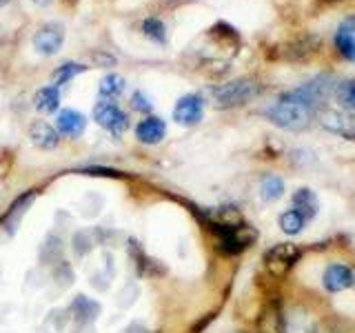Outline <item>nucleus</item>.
<instances>
[{
  "instance_id": "ddd939ff",
  "label": "nucleus",
  "mask_w": 355,
  "mask_h": 333,
  "mask_svg": "<svg viewBox=\"0 0 355 333\" xmlns=\"http://www.w3.org/2000/svg\"><path fill=\"white\" fill-rule=\"evenodd\" d=\"M164 133H166L164 122L155 116L144 118L142 122H138V127H136V136L144 144H158L164 138Z\"/></svg>"
},
{
  "instance_id": "f8f14e48",
  "label": "nucleus",
  "mask_w": 355,
  "mask_h": 333,
  "mask_svg": "<svg viewBox=\"0 0 355 333\" xmlns=\"http://www.w3.org/2000/svg\"><path fill=\"white\" fill-rule=\"evenodd\" d=\"M69 311H71V316L76 320V325H92V322L100 314V305L96 302V300L87 298V296H76Z\"/></svg>"
},
{
  "instance_id": "b1692460",
  "label": "nucleus",
  "mask_w": 355,
  "mask_h": 333,
  "mask_svg": "<svg viewBox=\"0 0 355 333\" xmlns=\"http://www.w3.org/2000/svg\"><path fill=\"white\" fill-rule=\"evenodd\" d=\"M100 96H120L125 92V78L118 76V74H109L105 76L103 80H100V87H98Z\"/></svg>"
},
{
  "instance_id": "cd10ccee",
  "label": "nucleus",
  "mask_w": 355,
  "mask_h": 333,
  "mask_svg": "<svg viewBox=\"0 0 355 333\" xmlns=\"http://www.w3.org/2000/svg\"><path fill=\"white\" fill-rule=\"evenodd\" d=\"M53 280L58 282V287H71L73 284V269L71 264L67 260L55 262V269H53Z\"/></svg>"
},
{
  "instance_id": "f3484780",
  "label": "nucleus",
  "mask_w": 355,
  "mask_h": 333,
  "mask_svg": "<svg viewBox=\"0 0 355 333\" xmlns=\"http://www.w3.org/2000/svg\"><path fill=\"white\" fill-rule=\"evenodd\" d=\"M351 278H353V273L344 264H331L324 273V287L329 289V291L338 293V291H342V289L351 287Z\"/></svg>"
},
{
  "instance_id": "4468645a",
  "label": "nucleus",
  "mask_w": 355,
  "mask_h": 333,
  "mask_svg": "<svg viewBox=\"0 0 355 333\" xmlns=\"http://www.w3.org/2000/svg\"><path fill=\"white\" fill-rule=\"evenodd\" d=\"M31 142L36 144L38 149H53L58 147V131H55L49 122L44 120H36L29 129Z\"/></svg>"
},
{
  "instance_id": "a211bd4d",
  "label": "nucleus",
  "mask_w": 355,
  "mask_h": 333,
  "mask_svg": "<svg viewBox=\"0 0 355 333\" xmlns=\"http://www.w3.org/2000/svg\"><path fill=\"white\" fill-rule=\"evenodd\" d=\"M318 207H320L318 198L311 189H297V191L293 194V209L300 211V214L304 216V220L313 218L318 214Z\"/></svg>"
},
{
  "instance_id": "c85d7f7f",
  "label": "nucleus",
  "mask_w": 355,
  "mask_h": 333,
  "mask_svg": "<svg viewBox=\"0 0 355 333\" xmlns=\"http://www.w3.org/2000/svg\"><path fill=\"white\" fill-rule=\"evenodd\" d=\"M338 89V98L342 100L349 109H355V80H347L336 87Z\"/></svg>"
},
{
  "instance_id": "72a5a7b5",
  "label": "nucleus",
  "mask_w": 355,
  "mask_h": 333,
  "mask_svg": "<svg viewBox=\"0 0 355 333\" xmlns=\"http://www.w3.org/2000/svg\"><path fill=\"white\" fill-rule=\"evenodd\" d=\"M7 3V0H0V5H5Z\"/></svg>"
},
{
  "instance_id": "0eeeda50",
  "label": "nucleus",
  "mask_w": 355,
  "mask_h": 333,
  "mask_svg": "<svg viewBox=\"0 0 355 333\" xmlns=\"http://www.w3.org/2000/svg\"><path fill=\"white\" fill-rule=\"evenodd\" d=\"M202 114H205V100L202 96L198 94H189V96H182L178 100V105L173 109V120L178 125H198L200 120H202Z\"/></svg>"
},
{
  "instance_id": "473e14b6",
  "label": "nucleus",
  "mask_w": 355,
  "mask_h": 333,
  "mask_svg": "<svg viewBox=\"0 0 355 333\" xmlns=\"http://www.w3.org/2000/svg\"><path fill=\"white\" fill-rule=\"evenodd\" d=\"M351 284H355V273H353V278H351Z\"/></svg>"
},
{
  "instance_id": "2eb2a0df",
  "label": "nucleus",
  "mask_w": 355,
  "mask_h": 333,
  "mask_svg": "<svg viewBox=\"0 0 355 333\" xmlns=\"http://www.w3.org/2000/svg\"><path fill=\"white\" fill-rule=\"evenodd\" d=\"M85 127H87V120L83 114H78V111L64 109L58 114V129H60V133H64V136L78 138L85 131Z\"/></svg>"
},
{
  "instance_id": "9d476101",
  "label": "nucleus",
  "mask_w": 355,
  "mask_h": 333,
  "mask_svg": "<svg viewBox=\"0 0 355 333\" xmlns=\"http://www.w3.org/2000/svg\"><path fill=\"white\" fill-rule=\"evenodd\" d=\"M62 40H64V29L60 25H44L36 33L33 44H36V49L40 53L53 56V53H58V49L62 47Z\"/></svg>"
},
{
  "instance_id": "6e6552de",
  "label": "nucleus",
  "mask_w": 355,
  "mask_h": 333,
  "mask_svg": "<svg viewBox=\"0 0 355 333\" xmlns=\"http://www.w3.org/2000/svg\"><path fill=\"white\" fill-rule=\"evenodd\" d=\"M33 200H36V191H27V194L18 196L14 203L9 205L7 214L3 216V220H0V227H3L9 233V236H14V233L18 231L22 218H25L29 207L33 205Z\"/></svg>"
},
{
  "instance_id": "7ed1b4c3",
  "label": "nucleus",
  "mask_w": 355,
  "mask_h": 333,
  "mask_svg": "<svg viewBox=\"0 0 355 333\" xmlns=\"http://www.w3.org/2000/svg\"><path fill=\"white\" fill-rule=\"evenodd\" d=\"M336 87H338L336 78L329 76V74H322V76H315L313 80H309L306 85L293 89V92L282 94L280 98H284V100H293V103H300V105H304V107H309V109H313V111H315V107H318L320 103H324V100L329 98V94H331Z\"/></svg>"
},
{
  "instance_id": "f257e3e1",
  "label": "nucleus",
  "mask_w": 355,
  "mask_h": 333,
  "mask_svg": "<svg viewBox=\"0 0 355 333\" xmlns=\"http://www.w3.org/2000/svg\"><path fill=\"white\" fill-rule=\"evenodd\" d=\"M209 227H211V231L216 233L220 251L227 253V255H236V253L244 251L255 242V238H258L255 229L251 225H244L242 220H238V222L209 220Z\"/></svg>"
},
{
  "instance_id": "dca6fc26",
  "label": "nucleus",
  "mask_w": 355,
  "mask_h": 333,
  "mask_svg": "<svg viewBox=\"0 0 355 333\" xmlns=\"http://www.w3.org/2000/svg\"><path fill=\"white\" fill-rule=\"evenodd\" d=\"M129 244H131V255L136 258V266H138V273H140V275L151 278V275H162V273H164V269L160 266V262H158V260H153V258H149V255L140 249V244H138L136 240H131Z\"/></svg>"
},
{
  "instance_id": "4be33fe9",
  "label": "nucleus",
  "mask_w": 355,
  "mask_h": 333,
  "mask_svg": "<svg viewBox=\"0 0 355 333\" xmlns=\"http://www.w3.org/2000/svg\"><path fill=\"white\" fill-rule=\"evenodd\" d=\"M304 216L300 214V211L291 209V211H284V214L280 216V229L284 233H288V236H295V233H300L304 229Z\"/></svg>"
},
{
  "instance_id": "423d86ee",
  "label": "nucleus",
  "mask_w": 355,
  "mask_h": 333,
  "mask_svg": "<svg viewBox=\"0 0 355 333\" xmlns=\"http://www.w3.org/2000/svg\"><path fill=\"white\" fill-rule=\"evenodd\" d=\"M94 120L98 122L100 127L109 129L111 133H114V136L125 133L127 127H129V118H127L125 111H122L114 103H107V100H103V103H98L94 107Z\"/></svg>"
},
{
  "instance_id": "1a4fd4ad",
  "label": "nucleus",
  "mask_w": 355,
  "mask_h": 333,
  "mask_svg": "<svg viewBox=\"0 0 355 333\" xmlns=\"http://www.w3.org/2000/svg\"><path fill=\"white\" fill-rule=\"evenodd\" d=\"M320 122L329 131L338 133V136H344V138H349V140L355 138V122H353V118L349 114H344V111H338V109H322Z\"/></svg>"
},
{
  "instance_id": "39448f33",
  "label": "nucleus",
  "mask_w": 355,
  "mask_h": 333,
  "mask_svg": "<svg viewBox=\"0 0 355 333\" xmlns=\"http://www.w3.org/2000/svg\"><path fill=\"white\" fill-rule=\"evenodd\" d=\"M300 255H302V251L293 242L275 244L264 253V264L273 275H284L300 260Z\"/></svg>"
},
{
  "instance_id": "aec40b11",
  "label": "nucleus",
  "mask_w": 355,
  "mask_h": 333,
  "mask_svg": "<svg viewBox=\"0 0 355 333\" xmlns=\"http://www.w3.org/2000/svg\"><path fill=\"white\" fill-rule=\"evenodd\" d=\"M40 260L44 264H55L62 260V240L55 236V233H51V236H47V240H44L40 249Z\"/></svg>"
},
{
  "instance_id": "c756f323",
  "label": "nucleus",
  "mask_w": 355,
  "mask_h": 333,
  "mask_svg": "<svg viewBox=\"0 0 355 333\" xmlns=\"http://www.w3.org/2000/svg\"><path fill=\"white\" fill-rule=\"evenodd\" d=\"M136 300H138V287H136V282H129V284L118 293V307L127 309V307H131L133 302H136Z\"/></svg>"
},
{
  "instance_id": "a878e982",
  "label": "nucleus",
  "mask_w": 355,
  "mask_h": 333,
  "mask_svg": "<svg viewBox=\"0 0 355 333\" xmlns=\"http://www.w3.org/2000/svg\"><path fill=\"white\" fill-rule=\"evenodd\" d=\"M260 331H262V333H286L280 311H277V309H269V311H266L264 318H262Z\"/></svg>"
},
{
  "instance_id": "393cba45",
  "label": "nucleus",
  "mask_w": 355,
  "mask_h": 333,
  "mask_svg": "<svg viewBox=\"0 0 355 333\" xmlns=\"http://www.w3.org/2000/svg\"><path fill=\"white\" fill-rule=\"evenodd\" d=\"M85 69H87V67L78 65V62H64V65H60L58 69L53 71V83H55V87H60V85H67V83L71 80L73 76L83 74Z\"/></svg>"
},
{
  "instance_id": "20e7f679",
  "label": "nucleus",
  "mask_w": 355,
  "mask_h": 333,
  "mask_svg": "<svg viewBox=\"0 0 355 333\" xmlns=\"http://www.w3.org/2000/svg\"><path fill=\"white\" fill-rule=\"evenodd\" d=\"M260 92H262L260 83L251 80V78H242V80H233L229 85L214 89V98L218 107H240L253 100L255 96H260Z\"/></svg>"
},
{
  "instance_id": "9b49d317",
  "label": "nucleus",
  "mask_w": 355,
  "mask_h": 333,
  "mask_svg": "<svg viewBox=\"0 0 355 333\" xmlns=\"http://www.w3.org/2000/svg\"><path fill=\"white\" fill-rule=\"evenodd\" d=\"M336 47L344 58L355 62V16H349L340 22L336 31Z\"/></svg>"
},
{
  "instance_id": "6ab92c4d",
  "label": "nucleus",
  "mask_w": 355,
  "mask_h": 333,
  "mask_svg": "<svg viewBox=\"0 0 355 333\" xmlns=\"http://www.w3.org/2000/svg\"><path fill=\"white\" fill-rule=\"evenodd\" d=\"M33 103H36V109L51 114V111H55V109H58V105H60L58 87H42L40 92L36 94V98H33Z\"/></svg>"
},
{
  "instance_id": "2f4dec72",
  "label": "nucleus",
  "mask_w": 355,
  "mask_h": 333,
  "mask_svg": "<svg viewBox=\"0 0 355 333\" xmlns=\"http://www.w3.org/2000/svg\"><path fill=\"white\" fill-rule=\"evenodd\" d=\"M127 333H149V331L144 329L142 325H131V327L127 329Z\"/></svg>"
},
{
  "instance_id": "7c9ffc66",
  "label": "nucleus",
  "mask_w": 355,
  "mask_h": 333,
  "mask_svg": "<svg viewBox=\"0 0 355 333\" xmlns=\"http://www.w3.org/2000/svg\"><path fill=\"white\" fill-rule=\"evenodd\" d=\"M133 107H136L138 111H149L151 109V105H149V100L144 98L140 92L138 94H133Z\"/></svg>"
},
{
  "instance_id": "f03ea898",
  "label": "nucleus",
  "mask_w": 355,
  "mask_h": 333,
  "mask_svg": "<svg viewBox=\"0 0 355 333\" xmlns=\"http://www.w3.org/2000/svg\"><path fill=\"white\" fill-rule=\"evenodd\" d=\"M264 116L269 118L273 125H277V127L300 131V129H306L311 125L313 109H309V107L300 105V103H293V100L280 98L275 105H271L269 109L264 111Z\"/></svg>"
},
{
  "instance_id": "412c9836",
  "label": "nucleus",
  "mask_w": 355,
  "mask_h": 333,
  "mask_svg": "<svg viewBox=\"0 0 355 333\" xmlns=\"http://www.w3.org/2000/svg\"><path fill=\"white\" fill-rule=\"evenodd\" d=\"M98 242V231L96 229H85V231H78L76 236H73V251L76 255H87V253H92L94 247Z\"/></svg>"
},
{
  "instance_id": "5701e85b",
  "label": "nucleus",
  "mask_w": 355,
  "mask_h": 333,
  "mask_svg": "<svg viewBox=\"0 0 355 333\" xmlns=\"http://www.w3.org/2000/svg\"><path fill=\"white\" fill-rule=\"evenodd\" d=\"M260 194H262V200H266V203H273V200H277L282 194H284V182L282 178L277 176H266L262 180V187H260Z\"/></svg>"
},
{
  "instance_id": "bb28decb",
  "label": "nucleus",
  "mask_w": 355,
  "mask_h": 333,
  "mask_svg": "<svg viewBox=\"0 0 355 333\" xmlns=\"http://www.w3.org/2000/svg\"><path fill=\"white\" fill-rule=\"evenodd\" d=\"M142 31H144V36L155 40V42H164L166 40V29H164V25L158 18H147V20H144Z\"/></svg>"
}]
</instances>
